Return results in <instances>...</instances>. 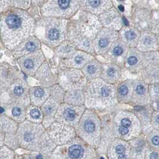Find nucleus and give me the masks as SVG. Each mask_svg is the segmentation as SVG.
Returning <instances> with one entry per match:
<instances>
[{"instance_id":"1","label":"nucleus","mask_w":159,"mask_h":159,"mask_svg":"<svg viewBox=\"0 0 159 159\" xmlns=\"http://www.w3.org/2000/svg\"><path fill=\"white\" fill-rule=\"evenodd\" d=\"M31 25L30 19L24 14H11L6 18L3 25L4 38L10 37L15 39L16 43L18 40L23 38L29 31Z\"/></svg>"},{"instance_id":"2","label":"nucleus","mask_w":159,"mask_h":159,"mask_svg":"<svg viewBox=\"0 0 159 159\" xmlns=\"http://www.w3.org/2000/svg\"><path fill=\"white\" fill-rule=\"evenodd\" d=\"M79 0H50L48 10L50 14L69 16L77 9Z\"/></svg>"},{"instance_id":"3","label":"nucleus","mask_w":159,"mask_h":159,"mask_svg":"<svg viewBox=\"0 0 159 159\" xmlns=\"http://www.w3.org/2000/svg\"><path fill=\"white\" fill-rule=\"evenodd\" d=\"M83 148L78 145H74L69 147L68 151V154L70 158L72 159H78L82 157L83 155Z\"/></svg>"},{"instance_id":"4","label":"nucleus","mask_w":159,"mask_h":159,"mask_svg":"<svg viewBox=\"0 0 159 159\" xmlns=\"http://www.w3.org/2000/svg\"><path fill=\"white\" fill-rule=\"evenodd\" d=\"M47 37L50 41L54 42L57 40L61 37L60 30L54 27L51 28L47 33Z\"/></svg>"},{"instance_id":"5","label":"nucleus","mask_w":159,"mask_h":159,"mask_svg":"<svg viewBox=\"0 0 159 159\" xmlns=\"http://www.w3.org/2000/svg\"><path fill=\"white\" fill-rule=\"evenodd\" d=\"M110 44V38H107V37L101 38L99 39L98 42V46L99 48L101 49H105L107 48Z\"/></svg>"},{"instance_id":"6","label":"nucleus","mask_w":159,"mask_h":159,"mask_svg":"<svg viewBox=\"0 0 159 159\" xmlns=\"http://www.w3.org/2000/svg\"><path fill=\"white\" fill-rule=\"evenodd\" d=\"M64 116L65 118L68 121H72L74 120L75 113L74 111L71 109H67L64 112Z\"/></svg>"},{"instance_id":"7","label":"nucleus","mask_w":159,"mask_h":159,"mask_svg":"<svg viewBox=\"0 0 159 159\" xmlns=\"http://www.w3.org/2000/svg\"><path fill=\"white\" fill-rule=\"evenodd\" d=\"M85 129L87 132H92L95 129V124L90 121H87L85 124Z\"/></svg>"},{"instance_id":"8","label":"nucleus","mask_w":159,"mask_h":159,"mask_svg":"<svg viewBox=\"0 0 159 159\" xmlns=\"http://www.w3.org/2000/svg\"><path fill=\"white\" fill-rule=\"evenodd\" d=\"M89 4L93 8H97L101 6L102 0H88Z\"/></svg>"},{"instance_id":"9","label":"nucleus","mask_w":159,"mask_h":159,"mask_svg":"<svg viewBox=\"0 0 159 159\" xmlns=\"http://www.w3.org/2000/svg\"><path fill=\"white\" fill-rule=\"evenodd\" d=\"M101 94L104 97H108L111 93V90L107 87H103L101 90Z\"/></svg>"},{"instance_id":"10","label":"nucleus","mask_w":159,"mask_h":159,"mask_svg":"<svg viewBox=\"0 0 159 159\" xmlns=\"http://www.w3.org/2000/svg\"><path fill=\"white\" fill-rule=\"evenodd\" d=\"M30 115L31 117L34 119H38L40 116V113H39V111L37 109H32L30 112Z\"/></svg>"},{"instance_id":"11","label":"nucleus","mask_w":159,"mask_h":159,"mask_svg":"<svg viewBox=\"0 0 159 159\" xmlns=\"http://www.w3.org/2000/svg\"><path fill=\"white\" fill-rule=\"evenodd\" d=\"M26 49L29 51V52H33L36 49V45L34 43V42H28L26 45Z\"/></svg>"},{"instance_id":"12","label":"nucleus","mask_w":159,"mask_h":159,"mask_svg":"<svg viewBox=\"0 0 159 159\" xmlns=\"http://www.w3.org/2000/svg\"><path fill=\"white\" fill-rule=\"evenodd\" d=\"M44 94V90L42 88H40L36 89L35 91H34L35 96L37 97H38V98H40V97H43Z\"/></svg>"},{"instance_id":"13","label":"nucleus","mask_w":159,"mask_h":159,"mask_svg":"<svg viewBox=\"0 0 159 159\" xmlns=\"http://www.w3.org/2000/svg\"><path fill=\"white\" fill-rule=\"evenodd\" d=\"M24 92V90L22 87L17 86L14 89V93L16 95H21Z\"/></svg>"},{"instance_id":"14","label":"nucleus","mask_w":159,"mask_h":159,"mask_svg":"<svg viewBox=\"0 0 159 159\" xmlns=\"http://www.w3.org/2000/svg\"><path fill=\"white\" fill-rule=\"evenodd\" d=\"M24 66L25 68L28 69H31L34 67V64L31 59H26V60H25L24 62Z\"/></svg>"},{"instance_id":"15","label":"nucleus","mask_w":159,"mask_h":159,"mask_svg":"<svg viewBox=\"0 0 159 159\" xmlns=\"http://www.w3.org/2000/svg\"><path fill=\"white\" fill-rule=\"evenodd\" d=\"M125 37L127 40H133L136 37V34L132 31H128L125 33Z\"/></svg>"},{"instance_id":"16","label":"nucleus","mask_w":159,"mask_h":159,"mask_svg":"<svg viewBox=\"0 0 159 159\" xmlns=\"http://www.w3.org/2000/svg\"><path fill=\"white\" fill-rule=\"evenodd\" d=\"M123 48L121 46H116L113 50V53L115 55H120L123 53Z\"/></svg>"},{"instance_id":"17","label":"nucleus","mask_w":159,"mask_h":159,"mask_svg":"<svg viewBox=\"0 0 159 159\" xmlns=\"http://www.w3.org/2000/svg\"><path fill=\"white\" fill-rule=\"evenodd\" d=\"M34 136L32 133L27 132L24 134V139L26 142H31L33 140Z\"/></svg>"},{"instance_id":"18","label":"nucleus","mask_w":159,"mask_h":159,"mask_svg":"<svg viewBox=\"0 0 159 159\" xmlns=\"http://www.w3.org/2000/svg\"><path fill=\"white\" fill-rule=\"evenodd\" d=\"M137 58L135 56H130L128 58L127 62L130 66H133L137 63Z\"/></svg>"},{"instance_id":"19","label":"nucleus","mask_w":159,"mask_h":159,"mask_svg":"<svg viewBox=\"0 0 159 159\" xmlns=\"http://www.w3.org/2000/svg\"><path fill=\"white\" fill-rule=\"evenodd\" d=\"M115 150H116V152L119 154H124V152L125 151V148L122 145H119L115 148Z\"/></svg>"},{"instance_id":"20","label":"nucleus","mask_w":159,"mask_h":159,"mask_svg":"<svg viewBox=\"0 0 159 159\" xmlns=\"http://www.w3.org/2000/svg\"><path fill=\"white\" fill-rule=\"evenodd\" d=\"M121 124L123 126L126 127H129L131 125V121L129 120L128 118H123L122 120Z\"/></svg>"},{"instance_id":"21","label":"nucleus","mask_w":159,"mask_h":159,"mask_svg":"<svg viewBox=\"0 0 159 159\" xmlns=\"http://www.w3.org/2000/svg\"><path fill=\"white\" fill-rule=\"evenodd\" d=\"M118 131L119 132H120V133L122 135H126L129 132V129L127 127H124V126H121L119 127V129H118Z\"/></svg>"},{"instance_id":"22","label":"nucleus","mask_w":159,"mask_h":159,"mask_svg":"<svg viewBox=\"0 0 159 159\" xmlns=\"http://www.w3.org/2000/svg\"><path fill=\"white\" fill-rule=\"evenodd\" d=\"M119 92L122 95H126L128 93V88L126 85H122L119 88Z\"/></svg>"},{"instance_id":"23","label":"nucleus","mask_w":159,"mask_h":159,"mask_svg":"<svg viewBox=\"0 0 159 159\" xmlns=\"http://www.w3.org/2000/svg\"><path fill=\"white\" fill-rule=\"evenodd\" d=\"M12 114L15 116H18L21 114V109L19 108L15 107L12 109Z\"/></svg>"},{"instance_id":"24","label":"nucleus","mask_w":159,"mask_h":159,"mask_svg":"<svg viewBox=\"0 0 159 159\" xmlns=\"http://www.w3.org/2000/svg\"><path fill=\"white\" fill-rule=\"evenodd\" d=\"M136 92H137V93L138 94H140V95H141V94H143L144 93V92H145V88H144V87L143 86V85H139L137 87H136Z\"/></svg>"},{"instance_id":"25","label":"nucleus","mask_w":159,"mask_h":159,"mask_svg":"<svg viewBox=\"0 0 159 159\" xmlns=\"http://www.w3.org/2000/svg\"><path fill=\"white\" fill-rule=\"evenodd\" d=\"M84 61V58L83 56H77L75 58V61L77 64H82Z\"/></svg>"},{"instance_id":"26","label":"nucleus","mask_w":159,"mask_h":159,"mask_svg":"<svg viewBox=\"0 0 159 159\" xmlns=\"http://www.w3.org/2000/svg\"><path fill=\"white\" fill-rule=\"evenodd\" d=\"M87 72L90 74H93L96 72V67L93 65L90 64L87 67Z\"/></svg>"},{"instance_id":"27","label":"nucleus","mask_w":159,"mask_h":159,"mask_svg":"<svg viewBox=\"0 0 159 159\" xmlns=\"http://www.w3.org/2000/svg\"><path fill=\"white\" fill-rule=\"evenodd\" d=\"M115 70L113 68H110L107 71V74L110 77L113 76L115 74Z\"/></svg>"},{"instance_id":"28","label":"nucleus","mask_w":159,"mask_h":159,"mask_svg":"<svg viewBox=\"0 0 159 159\" xmlns=\"http://www.w3.org/2000/svg\"><path fill=\"white\" fill-rule=\"evenodd\" d=\"M158 136H155L154 137H153V138L152 139V142L154 145H158Z\"/></svg>"},{"instance_id":"29","label":"nucleus","mask_w":159,"mask_h":159,"mask_svg":"<svg viewBox=\"0 0 159 159\" xmlns=\"http://www.w3.org/2000/svg\"><path fill=\"white\" fill-rule=\"evenodd\" d=\"M158 155L156 152H153L150 155V159H157Z\"/></svg>"},{"instance_id":"30","label":"nucleus","mask_w":159,"mask_h":159,"mask_svg":"<svg viewBox=\"0 0 159 159\" xmlns=\"http://www.w3.org/2000/svg\"><path fill=\"white\" fill-rule=\"evenodd\" d=\"M118 159H127L126 156L125 154H121L118 157Z\"/></svg>"},{"instance_id":"31","label":"nucleus","mask_w":159,"mask_h":159,"mask_svg":"<svg viewBox=\"0 0 159 159\" xmlns=\"http://www.w3.org/2000/svg\"><path fill=\"white\" fill-rule=\"evenodd\" d=\"M118 9H120V11H122V12H123V11H124V9H125L124 7H123L122 5L119 6H118Z\"/></svg>"},{"instance_id":"32","label":"nucleus","mask_w":159,"mask_h":159,"mask_svg":"<svg viewBox=\"0 0 159 159\" xmlns=\"http://www.w3.org/2000/svg\"><path fill=\"white\" fill-rule=\"evenodd\" d=\"M123 21H124V24H125V25H128V22H127V19L125 18V17H123Z\"/></svg>"},{"instance_id":"33","label":"nucleus","mask_w":159,"mask_h":159,"mask_svg":"<svg viewBox=\"0 0 159 159\" xmlns=\"http://www.w3.org/2000/svg\"><path fill=\"white\" fill-rule=\"evenodd\" d=\"M36 158L37 159H43V156L42 155H38L37 157H36Z\"/></svg>"},{"instance_id":"34","label":"nucleus","mask_w":159,"mask_h":159,"mask_svg":"<svg viewBox=\"0 0 159 159\" xmlns=\"http://www.w3.org/2000/svg\"><path fill=\"white\" fill-rule=\"evenodd\" d=\"M4 112V109L2 107H0V113H3Z\"/></svg>"},{"instance_id":"35","label":"nucleus","mask_w":159,"mask_h":159,"mask_svg":"<svg viewBox=\"0 0 159 159\" xmlns=\"http://www.w3.org/2000/svg\"><path fill=\"white\" fill-rule=\"evenodd\" d=\"M101 159H104L103 157H101Z\"/></svg>"}]
</instances>
